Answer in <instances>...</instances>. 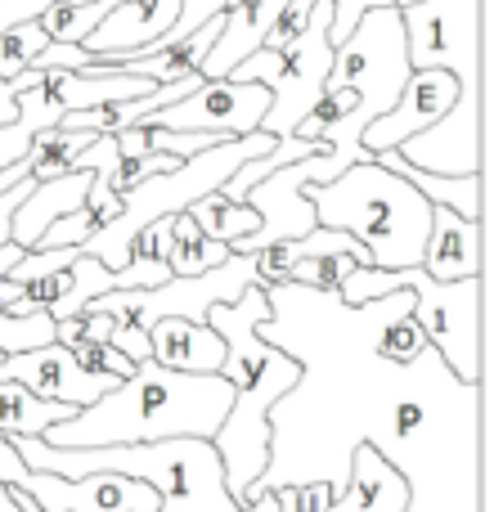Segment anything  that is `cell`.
Instances as JSON below:
<instances>
[{"label": "cell", "mask_w": 494, "mask_h": 512, "mask_svg": "<svg viewBox=\"0 0 494 512\" xmlns=\"http://www.w3.org/2000/svg\"><path fill=\"white\" fill-rule=\"evenodd\" d=\"M265 319H270L265 288H247L230 306L207 310V324H212L225 342L221 378L234 387L230 414H225L221 432L212 436V445H216V454H221L225 486H230V495L239 499L243 508H247V490H252L256 481H265V472H270V463H274L270 409L301 382V364L256 333Z\"/></svg>", "instance_id": "obj_1"}, {"label": "cell", "mask_w": 494, "mask_h": 512, "mask_svg": "<svg viewBox=\"0 0 494 512\" xmlns=\"http://www.w3.org/2000/svg\"><path fill=\"white\" fill-rule=\"evenodd\" d=\"M234 387L221 373H171L144 360L95 405L41 436L54 450H99V445H153L171 436L212 441L230 414Z\"/></svg>", "instance_id": "obj_2"}, {"label": "cell", "mask_w": 494, "mask_h": 512, "mask_svg": "<svg viewBox=\"0 0 494 512\" xmlns=\"http://www.w3.org/2000/svg\"><path fill=\"white\" fill-rule=\"evenodd\" d=\"M32 472H59V477H90V472H117L153 486L158 512H279L274 490L239 504L225 486L221 454L212 441L198 436H171L153 445H99V450H54L41 436L14 441Z\"/></svg>", "instance_id": "obj_3"}, {"label": "cell", "mask_w": 494, "mask_h": 512, "mask_svg": "<svg viewBox=\"0 0 494 512\" xmlns=\"http://www.w3.org/2000/svg\"><path fill=\"white\" fill-rule=\"evenodd\" d=\"M301 198L315 225L342 230L369 252L378 270H414L432 234V203L378 162H355L328 185H306Z\"/></svg>", "instance_id": "obj_4"}, {"label": "cell", "mask_w": 494, "mask_h": 512, "mask_svg": "<svg viewBox=\"0 0 494 512\" xmlns=\"http://www.w3.org/2000/svg\"><path fill=\"white\" fill-rule=\"evenodd\" d=\"M274 144H279L274 135L252 131V135H239V140H221V144H212V149L185 158L180 167L158 171V176L140 180L131 194H122V212H117L113 221H108L104 230H99L81 252L95 256V261L104 265V270H113V274L126 270V261H131V239L144 230V225L189 212L198 198L216 194V189H221L225 180H230L234 171L243 167V162L270 153Z\"/></svg>", "instance_id": "obj_5"}, {"label": "cell", "mask_w": 494, "mask_h": 512, "mask_svg": "<svg viewBox=\"0 0 494 512\" xmlns=\"http://www.w3.org/2000/svg\"><path fill=\"white\" fill-rule=\"evenodd\" d=\"M328 23H333V5L315 0L306 32H301L288 50H256L230 72V81H256V86L270 90V108H265L261 131L274 135V140L297 135V126L306 122V113L319 104V95H324L328 68H333Z\"/></svg>", "instance_id": "obj_6"}, {"label": "cell", "mask_w": 494, "mask_h": 512, "mask_svg": "<svg viewBox=\"0 0 494 512\" xmlns=\"http://www.w3.org/2000/svg\"><path fill=\"white\" fill-rule=\"evenodd\" d=\"M247 288H256V261L230 252L207 274H189V279L171 274L158 288H117V292L95 297L86 310H104L117 324H140V328H153L158 319H194V324H207V310L230 306Z\"/></svg>", "instance_id": "obj_7"}, {"label": "cell", "mask_w": 494, "mask_h": 512, "mask_svg": "<svg viewBox=\"0 0 494 512\" xmlns=\"http://www.w3.org/2000/svg\"><path fill=\"white\" fill-rule=\"evenodd\" d=\"M414 292V324L423 328L436 360L463 382L481 387V279L436 283L423 270L409 274Z\"/></svg>", "instance_id": "obj_8"}, {"label": "cell", "mask_w": 494, "mask_h": 512, "mask_svg": "<svg viewBox=\"0 0 494 512\" xmlns=\"http://www.w3.org/2000/svg\"><path fill=\"white\" fill-rule=\"evenodd\" d=\"M409 68H441L459 86H481V0H418L400 9Z\"/></svg>", "instance_id": "obj_9"}, {"label": "cell", "mask_w": 494, "mask_h": 512, "mask_svg": "<svg viewBox=\"0 0 494 512\" xmlns=\"http://www.w3.org/2000/svg\"><path fill=\"white\" fill-rule=\"evenodd\" d=\"M265 108H270V90L256 86V81H198L180 104L158 108L144 122L167 126V131H198V135H252L261 131Z\"/></svg>", "instance_id": "obj_10"}, {"label": "cell", "mask_w": 494, "mask_h": 512, "mask_svg": "<svg viewBox=\"0 0 494 512\" xmlns=\"http://www.w3.org/2000/svg\"><path fill=\"white\" fill-rule=\"evenodd\" d=\"M400 158L432 176H481V86H459L441 122L400 144Z\"/></svg>", "instance_id": "obj_11"}, {"label": "cell", "mask_w": 494, "mask_h": 512, "mask_svg": "<svg viewBox=\"0 0 494 512\" xmlns=\"http://www.w3.org/2000/svg\"><path fill=\"white\" fill-rule=\"evenodd\" d=\"M27 490L41 512H158L153 486L117 472H90V477H59V472H27Z\"/></svg>", "instance_id": "obj_12"}, {"label": "cell", "mask_w": 494, "mask_h": 512, "mask_svg": "<svg viewBox=\"0 0 494 512\" xmlns=\"http://www.w3.org/2000/svg\"><path fill=\"white\" fill-rule=\"evenodd\" d=\"M0 382H18L32 396L72 409L95 405L99 396H108L117 387V378H108V373H86L77 364V355L59 342L36 346V351L23 355H0Z\"/></svg>", "instance_id": "obj_13"}, {"label": "cell", "mask_w": 494, "mask_h": 512, "mask_svg": "<svg viewBox=\"0 0 494 512\" xmlns=\"http://www.w3.org/2000/svg\"><path fill=\"white\" fill-rule=\"evenodd\" d=\"M310 185L306 176V158L301 162H288V167H279L274 176L256 180L252 189L243 194V203L256 212V234H247V239L230 243V252L239 256H252L261 248H270V243H292V239H306L310 230H315V212H310V203L301 198V189Z\"/></svg>", "instance_id": "obj_14"}, {"label": "cell", "mask_w": 494, "mask_h": 512, "mask_svg": "<svg viewBox=\"0 0 494 512\" xmlns=\"http://www.w3.org/2000/svg\"><path fill=\"white\" fill-rule=\"evenodd\" d=\"M459 95V81L441 68H414L405 81V90L396 95V104L387 108L382 117H373L369 131H364V153L378 158V153L400 149L405 140L423 135L432 122H441L445 108L454 104Z\"/></svg>", "instance_id": "obj_15"}, {"label": "cell", "mask_w": 494, "mask_h": 512, "mask_svg": "<svg viewBox=\"0 0 494 512\" xmlns=\"http://www.w3.org/2000/svg\"><path fill=\"white\" fill-rule=\"evenodd\" d=\"M176 18H180V0H122L81 45H86L95 59L117 68L122 59L144 54L158 36H167Z\"/></svg>", "instance_id": "obj_16"}, {"label": "cell", "mask_w": 494, "mask_h": 512, "mask_svg": "<svg viewBox=\"0 0 494 512\" xmlns=\"http://www.w3.org/2000/svg\"><path fill=\"white\" fill-rule=\"evenodd\" d=\"M409 499L414 490L396 463L373 441H360L351 450V481H342L328 512H409Z\"/></svg>", "instance_id": "obj_17"}, {"label": "cell", "mask_w": 494, "mask_h": 512, "mask_svg": "<svg viewBox=\"0 0 494 512\" xmlns=\"http://www.w3.org/2000/svg\"><path fill=\"white\" fill-rule=\"evenodd\" d=\"M283 5H288V0H230V5L221 9V32H216V45L207 50L198 77L203 81L230 77L247 54H256L265 45V32L274 27Z\"/></svg>", "instance_id": "obj_18"}, {"label": "cell", "mask_w": 494, "mask_h": 512, "mask_svg": "<svg viewBox=\"0 0 494 512\" xmlns=\"http://www.w3.org/2000/svg\"><path fill=\"white\" fill-rule=\"evenodd\" d=\"M418 270L436 283L481 279V221H463L445 207H432V234Z\"/></svg>", "instance_id": "obj_19"}, {"label": "cell", "mask_w": 494, "mask_h": 512, "mask_svg": "<svg viewBox=\"0 0 494 512\" xmlns=\"http://www.w3.org/2000/svg\"><path fill=\"white\" fill-rule=\"evenodd\" d=\"M90 180H95V171H86V167H72V171H63V176H54V180H36L32 194H27L23 207L14 212L9 239H14L18 248L32 252L36 239H41V234L50 230L59 216H68V212H77V207H86Z\"/></svg>", "instance_id": "obj_20"}, {"label": "cell", "mask_w": 494, "mask_h": 512, "mask_svg": "<svg viewBox=\"0 0 494 512\" xmlns=\"http://www.w3.org/2000/svg\"><path fill=\"white\" fill-rule=\"evenodd\" d=\"M153 364L171 373H221L225 342L212 324H194V319H158L149 328Z\"/></svg>", "instance_id": "obj_21"}, {"label": "cell", "mask_w": 494, "mask_h": 512, "mask_svg": "<svg viewBox=\"0 0 494 512\" xmlns=\"http://www.w3.org/2000/svg\"><path fill=\"white\" fill-rule=\"evenodd\" d=\"M216 32H221V14L212 18V23H203L198 32H189L185 41H171L167 50H149V54H131V59H122L113 72H131V77H149L153 86H171V81H185V77H198V68H203L207 50L216 45ZM104 63V59H99Z\"/></svg>", "instance_id": "obj_22"}, {"label": "cell", "mask_w": 494, "mask_h": 512, "mask_svg": "<svg viewBox=\"0 0 494 512\" xmlns=\"http://www.w3.org/2000/svg\"><path fill=\"white\" fill-rule=\"evenodd\" d=\"M373 162H378V167H387L391 176H400L405 185H414L432 207H445V212L463 216V221H481V176H432V171L409 167L396 149L378 153Z\"/></svg>", "instance_id": "obj_23"}, {"label": "cell", "mask_w": 494, "mask_h": 512, "mask_svg": "<svg viewBox=\"0 0 494 512\" xmlns=\"http://www.w3.org/2000/svg\"><path fill=\"white\" fill-rule=\"evenodd\" d=\"M77 414L72 405H54V400H41L32 391H23L18 382H0V436L9 441H27V436H45L50 427L68 423Z\"/></svg>", "instance_id": "obj_24"}, {"label": "cell", "mask_w": 494, "mask_h": 512, "mask_svg": "<svg viewBox=\"0 0 494 512\" xmlns=\"http://www.w3.org/2000/svg\"><path fill=\"white\" fill-rule=\"evenodd\" d=\"M225 256H230V248L207 239L189 212L171 216V274H180V279H189V274H207V270H216Z\"/></svg>", "instance_id": "obj_25"}, {"label": "cell", "mask_w": 494, "mask_h": 512, "mask_svg": "<svg viewBox=\"0 0 494 512\" xmlns=\"http://www.w3.org/2000/svg\"><path fill=\"white\" fill-rule=\"evenodd\" d=\"M99 135H86V131H41L32 140V149H27V176L32 180H54V176H63V171H72V162L81 158V153L95 144Z\"/></svg>", "instance_id": "obj_26"}, {"label": "cell", "mask_w": 494, "mask_h": 512, "mask_svg": "<svg viewBox=\"0 0 494 512\" xmlns=\"http://www.w3.org/2000/svg\"><path fill=\"white\" fill-rule=\"evenodd\" d=\"M189 216L198 221V230L207 234L212 243H239V239H247V234H256V212L247 203H230V198L216 189V194H207V198H198L194 207H189Z\"/></svg>", "instance_id": "obj_27"}, {"label": "cell", "mask_w": 494, "mask_h": 512, "mask_svg": "<svg viewBox=\"0 0 494 512\" xmlns=\"http://www.w3.org/2000/svg\"><path fill=\"white\" fill-rule=\"evenodd\" d=\"M117 5H122V0H95V5H50L41 18H36V23H41V32L50 36L54 45H81L108 14H113Z\"/></svg>", "instance_id": "obj_28"}, {"label": "cell", "mask_w": 494, "mask_h": 512, "mask_svg": "<svg viewBox=\"0 0 494 512\" xmlns=\"http://www.w3.org/2000/svg\"><path fill=\"white\" fill-rule=\"evenodd\" d=\"M45 45H50V36L41 32V23H36V18L14 23L5 36H0V81H14L18 72H27V63H32Z\"/></svg>", "instance_id": "obj_29"}, {"label": "cell", "mask_w": 494, "mask_h": 512, "mask_svg": "<svg viewBox=\"0 0 494 512\" xmlns=\"http://www.w3.org/2000/svg\"><path fill=\"white\" fill-rule=\"evenodd\" d=\"M355 270V261L346 252L337 256H306L288 270V283H301V288H315V292H337L342 279Z\"/></svg>", "instance_id": "obj_30"}, {"label": "cell", "mask_w": 494, "mask_h": 512, "mask_svg": "<svg viewBox=\"0 0 494 512\" xmlns=\"http://www.w3.org/2000/svg\"><path fill=\"white\" fill-rule=\"evenodd\" d=\"M333 481H297V486H274L279 512H328L333 508Z\"/></svg>", "instance_id": "obj_31"}, {"label": "cell", "mask_w": 494, "mask_h": 512, "mask_svg": "<svg viewBox=\"0 0 494 512\" xmlns=\"http://www.w3.org/2000/svg\"><path fill=\"white\" fill-rule=\"evenodd\" d=\"M225 5H230V0H180V18L171 23V32H167V36H158V41L149 45V50H167L171 41H185L189 32H198L203 23H212V18L221 14ZM149 50H144V54H149Z\"/></svg>", "instance_id": "obj_32"}, {"label": "cell", "mask_w": 494, "mask_h": 512, "mask_svg": "<svg viewBox=\"0 0 494 512\" xmlns=\"http://www.w3.org/2000/svg\"><path fill=\"white\" fill-rule=\"evenodd\" d=\"M310 9H315V0H288V5L279 9V18H274V27L265 32V45H261V50H288V45L297 41L301 32H306Z\"/></svg>", "instance_id": "obj_33"}, {"label": "cell", "mask_w": 494, "mask_h": 512, "mask_svg": "<svg viewBox=\"0 0 494 512\" xmlns=\"http://www.w3.org/2000/svg\"><path fill=\"white\" fill-rule=\"evenodd\" d=\"M333 5V23H328V41H333V50L346 41V36L355 32V23H360L369 9H396V0H328Z\"/></svg>", "instance_id": "obj_34"}, {"label": "cell", "mask_w": 494, "mask_h": 512, "mask_svg": "<svg viewBox=\"0 0 494 512\" xmlns=\"http://www.w3.org/2000/svg\"><path fill=\"white\" fill-rule=\"evenodd\" d=\"M90 59H95V54H90L86 45H54L50 41L27 68H36V72H86Z\"/></svg>", "instance_id": "obj_35"}, {"label": "cell", "mask_w": 494, "mask_h": 512, "mask_svg": "<svg viewBox=\"0 0 494 512\" xmlns=\"http://www.w3.org/2000/svg\"><path fill=\"white\" fill-rule=\"evenodd\" d=\"M108 342L117 346V351L126 355L131 364H144V360H153V346H149V328H140V324H117L113 328V337Z\"/></svg>", "instance_id": "obj_36"}, {"label": "cell", "mask_w": 494, "mask_h": 512, "mask_svg": "<svg viewBox=\"0 0 494 512\" xmlns=\"http://www.w3.org/2000/svg\"><path fill=\"white\" fill-rule=\"evenodd\" d=\"M41 81H45V72H36V68L18 72L14 81H0V126H5V122H14L18 95H23V90H32V86H41Z\"/></svg>", "instance_id": "obj_37"}, {"label": "cell", "mask_w": 494, "mask_h": 512, "mask_svg": "<svg viewBox=\"0 0 494 512\" xmlns=\"http://www.w3.org/2000/svg\"><path fill=\"white\" fill-rule=\"evenodd\" d=\"M86 207H90V212H95V216H99V221H104V225L113 221L117 212H122V198L113 194V185H108V176H99V171H95V180H90ZM104 225H99V230H104Z\"/></svg>", "instance_id": "obj_38"}, {"label": "cell", "mask_w": 494, "mask_h": 512, "mask_svg": "<svg viewBox=\"0 0 494 512\" xmlns=\"http://www.w3.org/2000/svg\"><path fill=\"white\" fill-rule=\"evenodd\" d=\"M54 0H0V36L14 23H27V18H41Z\"/></svg>", "instance_id": "obj_39"}, {"label": "cell", "mask_w": 494, "mask_h": 512, "mask_svg": "<svg viewBox=\"0 0 494 512\" xmlns=\"http://www.w3.org/2000/svg\"><path fill=\"white\" fill-rule=\"evenodd\" d=\"M27 248H18V243H0V279H5L9 270L18 265V256H23Z\"/></svg>", "instance_id": "obj_40"}, {"label": "cell", "mask_w": 494, "mask_h": 512, "mask_svg": "<svg viewBox=\"0 0 494 512\" xmlns=\"http://www.w3.org/2000/svg\"><path fill=\"white\" fill-rule=\"evenodd\" d=\"M0 512H18V504H14V495H9L5 481H0Z\"/></svg>", "instance_id": "obj_41"}, {"label": "cell", "mask_w": 494, "mask_h": 512, "mask_svg": "<svg viewBox=\"0 0 494 512\" xmlns=\"http://www.w3.org/2000/svg\"><path fill=\"white\" fill-rule=\"evenodd\" d=\"M54 5H95V0H54Z\"/></svg>", "instance_id": "obj_42"}, {"label": "cell", "mask_w": 494, "mask_h": 512, "mask_svg": "<svg viewBox=\"0 0 494 512\" xmlns=\"http://www.w3.org/2000/svg\"><path fill=\"white\" fill-rule=\"evenodd\" d=\"M409 5H418V0H396V9H409Z\"/></svg>", "instance_id": "obj_43"}]
</instances>
